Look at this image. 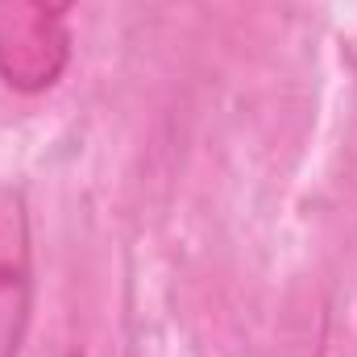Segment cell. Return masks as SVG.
<instances>
[{
  "label": "cell",
  "mask_w": 357,
  "mask_h": 357,
  "mask_svg": "<svg viewBox=\"0 0 357 357\" xmlns=\"http://www.w3.org/2000/svg\"><path fill=\"white\" fill-rule=\"evenodd\" d=\"M33 320V233L25 191L0 183V357H21Z\"/></svg>",
  "instance_id": "2"
},
{
  "label": "cell",
  "mask_w": 357,
  "mask_h": 357,
  "mask_svg": "<svg viewBox=\"0 0 357 357\" xmlns=\"http://www.w3.org/2000/svg\"><path fill=\"white\" fill-rule=\"evenodd\" d=\"M75 59V0H0V84L46 96Z\"/></svg>",
  "instance_id": "1"
}]
</instances>
